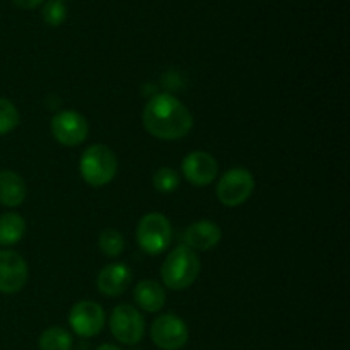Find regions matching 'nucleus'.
<instances>
[{"label":"nucleus","instance_id":"nucleus-1","mask_svg":"<svg viewBox=\"0 0 350 350\" xmlns=\"http://www.w3.org/2000/svg\"><path fill=\"white\" fill-rule=\"evenodd\" d=\"M142 122L147 132L161 140H180L190 133L193 116L190 109L170 92L156 94L144 108Z\"/></svg>","mask_w":350,"mask_h":350},{"label":"nucleus","instance_id":"nucleus-2","mask_svg":"<svg viewBox=\"0 0 350 350\" xmlns=\"http://www.w3.org/2000/svg\"><path fill=\"white\" fill-rule=\"evenodd\" d=\"M200 260L197 253L188 246H176L173 252L167 255L161 267V277H163L164 286L173 291H183L193 286L195 280L200 275Z\"/></svg>","mask_w":350,"mask_h":350},{"label":"nucleus","instance_id":"nucleus-3","mask_svg":"<svg viewBox=\"0 0 350 350\" xmlns=\"http://www.w3.org/2000/svg\"><path fill=\"white\" fill-rule=\"evenodd\" d=\"M79 171L88 185L105 187L115 178L118 171V159L109 147L94 144L82 152Z\"/></svg>","mask_w":350,"mask_h":350},{"label":"nucleus","instance_id":"nucleus-4","mask_svg":"<svg viewBox=\"0 0 350 350\" xmlns=\"http://www.w3.org/2000/svg\"><path fill=\"white\" fill-rule=\"evenodd\" d=\"M173 229L164 214L150 212L140 219L137 226V243L149 255H159L170 246Z\"/></svg>","mask_w":350,"mask_h":350},{"label":"nucleus","instance_id":"nucleus-5","mask_svg":"<svg viewBox=\"0 0 350 350\" xmlns=\"http://www.w3.org/2000/svg\"><path fill=\"white\" fill-rule=\"evenodd\" d=\"M255 190V178L245 167H232L226 171L217 183V198L226 207H238L245 204Z\"/></svg>","mask_w":350,"mask_h":350},{"label":"nucleus","instance_id":"nucleus-6","mask_svg":"<svg viewBox=\"0 0 350 350\" xmlns=\"http://www.w3.org/2000/svg\"><path fill=\"white\" fill-rule=\"evenodd\" d=\"M113 337L125 345H135L146 334V321L140 311L130 304H120L113 310L109 318Z\"/></svg>","mask_w":350,"mask_h":350},{"label":"nucleus","instance_id":"nucleus-7","mask_svg":"<svg viewBox=\"0 0 350 350\" xmlns=\"http://www.w3.org/2000/svg\"><path fill=\"white\" fill-rule=\"evenodd\" d=\"M150 338L159 349L178 350L187 345L188 327L176 314H161L150 327Z\"/></svg>","mask_w":350,"mask_h":350},{"label":"nucleus","instance_id":"nucleus-8","mask_svg":"<svg viewBox=\"0 0 350 350\" xmlns=\"http://www.w3.org/2000/svg\"><path fill=\"white\" fill-rule=\"evenodd\" d=\"M51 133L62 146H81L89 135V123L81 113L65 109L51 120Z\"/></svg>","mask_w":350,"mask_h":350},{"label":"nucleus","instance_id":"nucleus-9","mask_svg":"<svg viewBox=\"0 0 350 350\" xmlns=\"http://www.w3.org/2000/svg\"><path fill=\"white\" fill-rule=\"evenodd\" d=\"M105 310L94 301H81L74 304L68 314L72 330L81 337H96L105 327Z\"/></svg>","mask_w":350,"mask_h":350},{"label":"nucleus","instance_id":"nucleus-10","mask_svg":"<svg viewBox=\"0 0 350 350\" xmlns=\"http://www.w3.org/2000/svg\"><path fill=\"white\" fill-rule=\"evenodd\" d=\"M27 280V263L12 250H0V293H19Z\"/></svg>","mask_w":350,"mask_h":350},{"label":"nucleus","instance_id":"nucleus-11","mask_svg":"<svg viewBox=\"0 0 350 350\" xmlns=\"http://www.w3.org/2000/svg\"><path fill=\"white\" fill-rule=\"evenodd\" d=\"M183 176L195 187H207L217 178L219 166L214 156L204 150H195L188 154L181 163Z\"/></svg>","mask_w":350,"mask_h":350},{"label":"nucleus","instance_id":"nucleus-12","mask_svg":"<svg viewBox=\"0 0 350 350\" xmlns=\"http://www.w3.org/2000/svg\"><path fill=\"white\" fill-rule=\"evenodd\" d=\"M130 282H132V270L125 263H109L98 275L99 293L109 297L125 293Z\"/></svg>","mask_w":350,"mask_h":350},{"label":"nucleus","instance_id":"nucleus-13","mask_svg":"<svg viewBox=\"0 0 350 350\" xmlns=\"http://www.w3.org/2000/svg\"><path fill=\"white\" fill-rule=\"evenodd\" d=\"M222 238V231L215 222L212 221H198L193 222L190 228L185 232V243L190 250H200V252H207V250L215 248Z\"/></svg>","mask_w":350,"mask_h":350},{"label":"nucleus","instance_id":"nucleus-14","mask_svg":"<svg viewBox=\"0 0 350 350\" xmlns=\"http://www.w3.org/2000/svg\"><path fill=\"white\" fill-rule=\"evenodd\" d=\"M133 297H135V303L147 313H156L163 310L166 303V293L156 280H142L137 284Z\"/></svg>","mask_w":350,"mask_h":350},{"label":"nucleus","instance_id":"nucleus-15","mask_svg":"<svg viewBox=\"0 0 350 350\" xmlns=\"http://www.w3.org/2000/svg\"><path fill=\"white\" fill-rule=\"evenodd\" d=\"M26 198V183L14 171H0V204L19 207Z\"/></svg>","mask_w":350,"mask_h":350},{"label":"nucleus","instance_id":"nucleus-16","mask_svg":"<svg viewBox=\"0 0 350 350\" xmlns=\"http://www.w3.org/2000/svg\"><path fill=\"white\" fill-rule=\"evenodd\" d=\"M26 234V221L16 212L0 215V246L19 243Z\"/></svg>","mask_w":350,"mask_h":350},{"label":"nucleus","instance_id":"nucleus-17","mask_svg":"<svg viewBox=\"0 0 350 350\" xmlns=\"http://www.w3.org/2000/svg\"><path fill=\"white\" fill-rule=\"evenodd\" d=\"M72 345V335L60 327L46 328L40 337L41 350H70Z\"/></svg>","mask_w":350,"mask_h":350},{"label":"nucleus","instance_id":"nucleus-18","mask_svg":"<svg viewBox=\"0 0 350 350\" xmlns=\"http://www.w3.org/2000/svg\"><path fill=\"white\" fill-rule=\"evenodd\" d=\"M99 250L109 258L120 256L125 250V238L116 229H106L99 234Z\"/></svg>","mask_w":350,"mask_h":350},{"label":"nucleus","instance_id":"nucleus-19","mask_svg":"<svg viewBox=\"0 0 350 350\" xmlns=\"http://www.w3.org/2000/svg\"><path fill=\"white\" fill-rule=\"evenodd\" d=\"M19 125V111L9 99L0 98V135L12 132Z\"/></svg>","mask_w":350,"mask_h":350},{"label":"nucleus","instance_id":"nucleus-20","mask_svg":"<svg viewBox=\"0 0 350 350\" xmlns=\"http://www.w3.org/2000/svg\"><path fill=\"white\" fill-rule=\"evenodd\" d=\"M154 188L161 193H173L180 187V176L171 167H161L154 173Z\"/></svg>","mask_w":350,"mask_h":350},{"label":"nucleus","instance_id":"nucleus-21","mask_svg":"<svg viewBox=\"0 0 350 350\" xmlns=\"http://www.w3.org/2000/svg\"><path fill=\"white\" fill-rule=\"evenodd\" d=\"M43 21L48 26H60L67 19V7L64 5L62 0H50L43 5Z\"/></svg>","mask_w":350,"mask_h":350},{"label":"nucleus","instance_id":"nucleus-22","mask_svg":"<svg viewBox=\"0 0 350 350\" xmlns=\"http://www.w3.org/2000/svg\"><path fill=\"white\" fill-rule=\"evenodd\" d=\"M12 2L16 3V5L19 7V9L29 10V9H36V7L41 5V3H43L44 0H12Z\"/></svg>","mask_w":350,"mask_h":350},{"label":"nucleus","instance_id":"nucleus-23","mask_svg":"<svg viewBox=\"0 0 350 350\" xmlns=\"http://www.w3.org/2000/svg\"><path fill=\"white\" fill-rule=\"evenodd\" d=\"M96 350H120V349L113 344H103V345H99Z\"/></svg>","mask_w":350,"mask_h":350},{"label":"nucleus","instance_id":"nucleus-24","mask_svg":"<svg viewBox=\"0 0 350 350\" xmlns=\"http://www.w3.org/2000/svg\"><path fill=\"white\" fill-rule=\"evenodd\" d=\"M62 2H64V0H62Z\"/></svg>","mask_w":350,"mask_h":350}]
</instances>
